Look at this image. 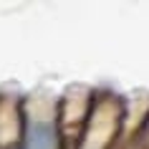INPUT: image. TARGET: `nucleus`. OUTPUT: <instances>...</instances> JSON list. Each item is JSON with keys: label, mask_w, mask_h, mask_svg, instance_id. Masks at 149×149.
Here are the masks:
<instances>
[{"label": "nucleus", "mask_w": 149, "mask_h": 149, "mask_svg": "<svg viewBox=\"0 0 149 149\" xmlns=\"http://www.w3.org/2000/svg\"><path fill=\"white\" fill-rule=\"evenodd\" d=\"M20 149H63L58 126V104L51 111H33L23 101Z\"/></svg>", "instance_id": "f257e3e1"}]
</instances>
